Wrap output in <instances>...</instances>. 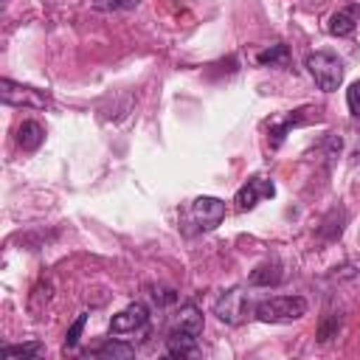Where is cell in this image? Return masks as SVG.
Wrapping results in <instances>:
<instances>
[{
	"instance_id": "cell-8",
	"label": "cell",
	"mask_w": 360,
	"mask_h": 360,
	"mask_svg": "<svg viewBox=\"0 0 360 360\" xmlns=\"http://www.w3.org/2000/svg\"><path fill=\"white\" fill-rule=\"evenodd\" d=\"M197 338L200 335H194V332H188V329H169V335H166V354L169 357H194L197 354Z\"/></svg>"
},
{
	"instance_id": "cell-6",
	"label": "cell",
	"mask_w": 360,
	"mask_h": 360,
	"mask_svg": "<svg viewBox=\"0 0 360 360\" xmlns=\"http://www.w3.org/2000/svg\"><path fill=\"white\" fill-rule=\"evenodd\" d=\"M146 323H149V309H146L141 301H135V304L124 307L118 315H112V321H110V335H129V332L143 329Z\"/></svg>"
},
{
	"instance_id": "cell-11",
	"label": "cell",
	"mask_w": 360,
	"mask_h": 360,
	"mask_svg": "<svg viewBox=\"0 0 360 360\" xmlns=\"http://www.w3.org/2000/svg\"><path fill=\"white\" fill-rule=\"evenodd\" d=\"M42 141H45V129H42L39 121H22V124L17 127V143H20L25 152L39 149Z\"/></svg>"
},
{
	"instance_id": "cell-1",
	"label": "cell",
	"mask_w": 360,
	"mask_h": 360,
	"mask_svg": "<svg viewBox=\"0 0 360 360\" xmlns=\"http://www.w3.org/2000/svg\"><path fill=\"white\" fill-rule=\"evenodd\" d=\"M304 68L307 73L312 76V82L323 90V93H335L343 82V62L329 53V51H315V53H307L304 59Z\"/></svg>"
},
{
	"instance_id": "cell-7",
	"label": "cell",
	"mask_w": 360,
	"mask_h": 360,
	"mask_svg": "<svg viewBox=\"0 0 360 360\" xmlns=\"http://www.w3.org/2000/svg\"><path fill=\"white\" fill-rule=\"evenodd\" d=\"M276 194V186H273V180H267V177H250L239 191H236V208L239 211H250V208H256L259 205V200H270Z\"/></svg>"
},
{
	"instance_id": "cell-4",
	"label": "cell",
	"mask_w": 360,
	"mask_h": 360,
	"mask_svg": "<svg viewBox=\"0 0 360 360\" xmlns=\"http://www.w3.org/2000/svg\"><path fill=\"white\" fill-rule=\"evenodd\" d=\"M0 98L6 104H11V107H34V110H45L51 104V96L45 90L25 87V84H17L11 79L0 82Z\"/></svg>"
},
{
	"instance_id": "cell-17",
	"label": "cell",
	"mask_w": 360,
	"mask_h": 360,
	"mask_svg": "<svg viewBox=\"0 0 360 360\" xmlns=\"http://www.w3.org/2000/svg\"><path fill=\"white\" fill-rule=\"evenodd\" d=\"M340 315H335V312H326L323 315V321H321V326H318V343H329L332 338H338V332H340Z\"/></svg>"
},
{
	"instance_id": "cell-21",
	"label": "cell",
	"mask_w": 360,
	"mask_h": 360,
	"mask_svg": "<svg viewBox=\"0 0 360 360\" xmlns=\"http://www.w3.org/2000/svg\"><path fill=\"white\" fill-rule=\"evenodd\" d=\"M349 110H352V115L354 118H360V82H354L352 87H349Z\"/></svg>"
},
{
	"instance_id": "cell-22",
	"label": "cell",
	"mask_w": 360,
	"mask_h": 360,
	"mask_svg": "<svg viewBox=\"0 0 360 360\" xmlns=\"http://www.w3.org/2000/svg\"><path fill=\"white\" fill-rule=\"evenodd\" d=\"M152 298H155L160 307H163V304H174V301H177L174 290H163V287H155V290H152Z\"/></svg>"
},
{
	"instance_id": "cell-12",
	"label": "cell",
	"mask_w": 360,
	"mask_h": 360,
	"mask_svg": "<svg viewBox=\"0 0 360 360\" xmlns=\"http://www.w3.org/2000/svg\"><path fill=\"white\" fill-rule=\"evenodd\" d=\"M281 278H284V270H281V264L278 262H264V264H259L253 273H250V284L253 287H276V284H281Z\"/></svg>"
},
{
	"instance_id": "cell-5",
	"label": "cell",
	"mask_w": 360,
	"mask_h": 360,
	"mask_svg": "<svg viewBox=\"0 0 360 360\" xmlns=\"http://www.w3.org/2000/svg\"><path fill=\"white\" fill-rule=\"evenodd\" d=\"M188 217H191V222L197 225V231H214V228L222 222V217H225V202H222L219 197L202 194V197L191 200Z\"/></svg>"
},
{
	"instance_id": "cell-13",
	"label": "cell",
	"mask_w": 360,
	"mask_h": 360,
	"mask_svg": "<svg viewBox=\"0 0 360 360\" xmlns=\"http://www.w3.org/2000/svg\"><path fill=\"white\" fill-rule=\"evenodd\" d=\"M87 354H93V357H104V360H127V357L135 354V346L121 343V340H104L101 346L90 349Z\"/></svg>"
},
{
	"instance_id": "cell-14",
	"label": "cell",
	"mask_w": 360,
	"mask_h": 360,
	"mask_svg": "<svg viewBox=\"0 0 360 360\" xmlns=\"http://www.w3.org/2000/svg\"><path fill=\"white\" fill-rule=\"evenodd\" d=\"M51 295H53V284H51V278H39V281L31 287V295H28V312H31V315H39V312L45 309V304L51 301Z\"/></svg>"
},
{
	"instance_id": "cell-18",
	"label": "cell",
	"mask_w": 360,
	"mask_h": 360,
	"mask_svg": "<svg viewBox=\"0 0 360 360\" xmlns=\"http://www.w3.org/2000/svg\"><path fill=\"white\" fill-rule=\"evenodd\" d=\"M0 354L3 357H37L42 354V343L31 340V343H17V346H3Z\"/></svg>"
},
{
	"instance_id": "cell-20",
	"label": "cell",
	"mask_w": 360,
	"mask_h": 360,
	"mask_svg": "<svg viewBox=\"0 0 360 360\" xmlns=\"http://www.w3.org/2000/svg\"><path fill=\"white\" fill-rule=\"evenodd\" d=\"M138 3L141 0H96L93 8H98V11H132V8H138Z\"/></svg>"
},
{
	"instance_id": "cell-2",
	"label": "cell",
	"mask_w": 360,
	"mask_h": 360,
	"mask_svg": "<svg viewBox=\"0 0 360 360\" xmlns=\"http://www.w3.org/2000/svg\"><path fill=\"white\" fill-rule=\"evenodd\" d=\"M256 318L264 323H290L307 315V298L301 295H273L256 304Z\"/></svg>"
},
{
	"instance_id": "cell-15",
	"label": "cell",
	"mask_w": 360,
	"mask_h": 360,
	"mask_svg": "<svg viewBox=\"0 0 360 360\" xmlns=\"http://www.w3.org/2000/svg\"><path fill=\"white\" fill-rule=\"evenodd\" d=\"M256 62H259V65H270V68H284V65L290 62V48H287L284 42L270 45L267 51L256 53Z\"/></svg>"
},
{
	"instance_id": "cell-9",
	"label": "cell",
	"mask_w": 360,
	"mask_h": 360,
	"mask_svg": "<svg viewBox=\"0 0 360 360\" xmlns=\"http://www.w3.org/2000/svg\"><path fill=\"white\" fill-rule=\"evenodd\" d=\"M357 22H360V6L352 3V6H346V8H338V11L329 17L326 31H329L332 37H349V34H354Z\"/></svg>"
},
{
	"instance_id": "cell-16",
	"label": "cell",
	"mask_w": 360,
	"mask_h": 360,
	"mask_svg": "<svg viewBox=\"0 0 360 360\" xmlns=\"http://www.w3.org/2000/svg\"><path fill=\"white\" fill-rule=\"evenodd\" d=\"M304 110H295V115H287L281 124H273L270 127V146L276 149V146H281V141H284V135L290 132V127H295V124H301L304 121V115H301Z\"/></svg>"
},
{
	"instance_id": "cell-3",
	"label": "cell",
	"mask_w": 360,
	"mask_h": 360,
	"mask_svg": "<svg viewBox=\"0 0 360 360\" xmlns=\"http://www.w3.org/2000/svg\"><path fill=\"white\" fill-rule=\"evenodd\" d=\"M248 312H250V301H248V295H245L242 287L225 290V292L217 298V304H214V315H217L222 323H228V326H239V323L248 318Z\"/></svg>"
},
{
	"instance_id": "cell-10",
	"label": "cell",
	"mask_w": 360,
	"mask_h": 360,
	"mask_svg": "<svg viewBox=\"0 0 360 360\" xmlns=\"http://www.w3.org/2000/svg\"><path fill=\"white\" fill-rule=\"evenodd\" d=\"M172 326H174V329H188V332L200 335V332H202V312L197 309V304L186 301V304H180V309L172 315Z\"/></svg>"
},
{
	"instance_id": "cell-19",
	"label": "cell",
	"mask_w": 360,
	"mask_h": 360,
	"mask_svg": "<svg viewBox=\"0 0 360 360\" xmlns=\"http://www.w3.org/2000/svg\"><path fill=\"white\" fill-rule=\"evenodd\" d=\"M84 323H87V312H82L70 326H68V335H65V349H76L82 332H84Z\"/></svg>"
}]
</instances>
